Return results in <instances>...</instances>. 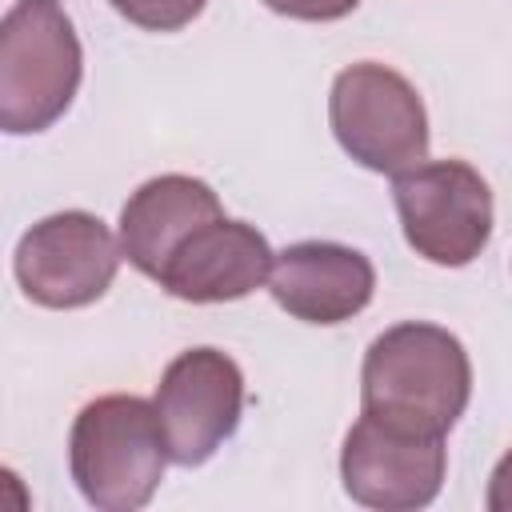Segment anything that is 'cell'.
<instances>
[{
	"label": "cell",
	"instance_id": "cell-2",
	"mask_svg": "<svg viewBox=\"0 0 512 512\" xmlns=\"http://www.w3.org/2000/svg\"><path fill=\"white\" fill-rule=\"evenodd\" d=\"M72 480L100 512H136L160 488L168 444L156 404L140 396H100L80 408L68 436Z\"/></svg>",
	"mask_w": 512,
	"mask_h": 512
},
{
	"label": "cell",
	"instance_id": "cell-8",
	"mask_svg": "<svg viewBox=\"0 0 512 512\" xmlns=\"http://www.w3.org/2000/svg\"><path fill=\"white\" fill-rule=\"evenodd\" d=\"M444 464V436L404 432L364 412L344 436L340 480L344 492L364 508L408 512L436 500L444 484Z\"/></svg>",
	"mask_w": 512,
	"mask_h": 512
},
{
	"label": "cell",
	"instance_id": "cell-12",
	"mask_svg": "<svg viewBox=\"0 0 512 512\" xmlns=\"http://www.w3.org/2000/svg\"><path fill=\"white\" fill-rule=\"evenodd\" d=\"M208 0H112V8L148 32H176L204 12Z\"/></svg>",
	"mask_w": 512,
	"mask_h": 512
},
{
	"label": "cell",
	"instance_id": "cell-9",
	"mask_svg": "<svg viewBox=\"0 0 512 512\" xmlns=\"http://www.w3.org/2000/svg\"><path fill=\"white\" fill-rule=\"evenodd\" d=\"M272 300L304 324H340L368 308L376 292L372 260L332 240H304L272 260Z\"/></svg>",
	"mask_w": 512,
	"mask_h": 512
},
{
	"label": "cell",
	"instance_id": "cell-4",
	"mask_svg": "<svg viewBox=\"0 0 512 512\" xmlns=\"http://www.w3.org/2000/svg\"><path fill=\"white\" fill-rule=\"evenodd\" d=\"M328 120L340 148L384 176L428 160V116L416 88L384 64H352L332 80Z\"/></svg>",
	"mask_w": 512,
	"mask_h": 512
},
{
	"label": "cell",
	"instance_id": "cell-14",
	"mask_svg": "<svg viewBox=\"0 0 512 512\" xmlns=\"http://www.w3.org/2000/svg\"><path fill=\"white\" fill-rule=\"evenodd\" d=\"M492 512H512V452L492 468V480H488V500H484Z\"/></svg>",
	"mask_w": 512,
	"mask_h": 512
},
{
	"label": "cell",
	"instance_id": "cell-13",
	"mask_svg": "<svg viewBox=\"0 0 512 512\" xmlns=\"http://www.w3.org/2000/svg\"><path fill=\"white\" fill-rule=\"evenodd\" d=\"M264 4L280 16H292V20H340L360 0H264Z\"/></svg>",
	"mask_w": 512,
	"mask_h": 512
},
{
	"label": "cell",
	"instance_id": "cell-1",
	"mask_svg": "<svg viewBox=\"0 0 512 512\" xmlns=\"http://www.w3.org/2000/svg\"><path fill=\"white\" fill-rule=\"evenodd\" d=\"M364 412L420 436H444L468 408L472 364L464 344L436 324H396L368 344L360 372Z\"/></svg>",
	"mask_w": 512,
	"mask_h": 512
},
{
	"label": "cell",
	"instance_id": "cell-5",
	"mask_svg": "<svg viewBox=\"0 0 512 512\" xmlns=\"http://www.w3.org/2000/svg\"><path fill=\"white\" fill-rule=\"evenodd\" d=\"M392 200L416 256L464 268L492 236V192L464 160H432L392 180Z\"/></svg>",
	"mask_w": 512,
	"mask_h": 512
},
{
	"label": "cell",
	"instance_id": "cell-7",
	"mask_svg": "<svg viewBox=\"0 0 512 512\" xmlns=\"http://www.w3.org/2000/svg\"><path fill=\"white\" fill-rule=\"evenodd\" d=\"M152 404L168 460L196 468L236 432L244 412V376L232 356L216 348H188L164 368Z\"/></svg>",
	"mask_w": 512,
	"mask_h": 512
},
{
	"label": "cell",
	"instance_id": "cell-6",
	"mask_svg": "<svg viewBox=\"0 0 512 512\" xmlns=\"http://www.w3.org/2000/svg\"><path fill=\"white\" fill-rule=\"evenodd\" d=\"M120 244L92 212H56L32 224L16 244V280L40 308H84L108 292L120 268Z\"/></svg>",
	"mask_w": 512,
	"mask_h": 512
},
{
	"label": "cell",
	"instance_id": "cell-11",
	"mask_svg": "<svg viewBox=\"0 0 512 512\" xmlns=\"http://www.w3.org/2000/svg\"><path fill=\"white\" fill-rule=\"evenodd\" d=\"M224 208L216 192L196 176H156L140 184L120 208V252L128 264L152 280H160L168 256L204 224L220 220Z\"/></svg>",
	"mask_w": 512,
	"mask_h": 512
},
{
	"label": "cell",
	"instance_id": "cell-10",
	"mask_svg": "<svg viewBox=\"0 0 512 512\" xmlns=\"http://www.w3.org/2000/svg\"><path fill=\"white\" fill-rule=\"evenodd\" d=\"M272 248L268 240L244 220H212L196 228L164 264L160 288L176 300L192 304H220L240 300L272 276Z\"/></svg>",
	"mask_w": 512,
	"mask_h": 512
},
{
	"label": "cell",
	"instance_id": "cell-3",
	"mask_svg": "<svg viewBox=\"0 0 512 512\" xmlns=\"http://www.w3.org/2000/svg\"><path fill=\"white\" fill-rule=\"evenodd\" d=\"M80 40L56 0H16L0 20V128L56 124L80 88Z\"/></svg>",
	"mask_w": 512,
	"mask_h": 512
}]
</instances>
